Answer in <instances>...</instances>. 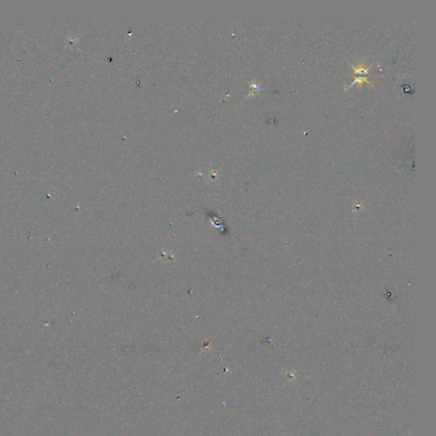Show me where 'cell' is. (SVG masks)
<instances>
[{
  "label": "cell",
  "instance_id": "obj_1",
  "mask_svg": "<svg viewBox=\"0 0 436 436\" xmlns=\"http://www.w3.org/2000/svg\"><path fill=\"white\" fill-rule=\"evenodd\" d=\"M354 71L356 72V73H358V74H366V73H367V71H368V70H367V69H366V68H362V67H361V68H354Z\"/></svg>",
  "mask_w": 436,
  "mask_h": 436
}]
</instances>
